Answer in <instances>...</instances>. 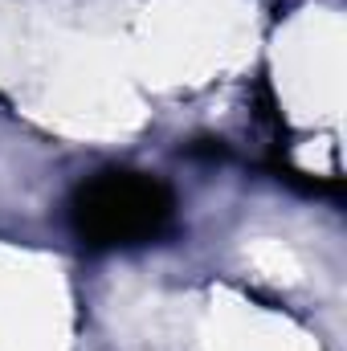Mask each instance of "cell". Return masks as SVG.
Returning a JSON list of instances; mask_svg holds the SVG:
<instances>
[{
    "label": "cell",
    "mask_w": 347,
    "mask_h": 351,
    "mask_svg": "<svg viewBox=\"0 0 347 351\" xmlns=\"http://www.w3.org/2000/svg\"><path fill=\"white\" fill-rule=\"evenodd\" d=\"M172 188L143 172H102L70 196V229L90 250H131L172 229Z\"/></svg>",
    "instance_id": "obj_1"
}]
</instances>
